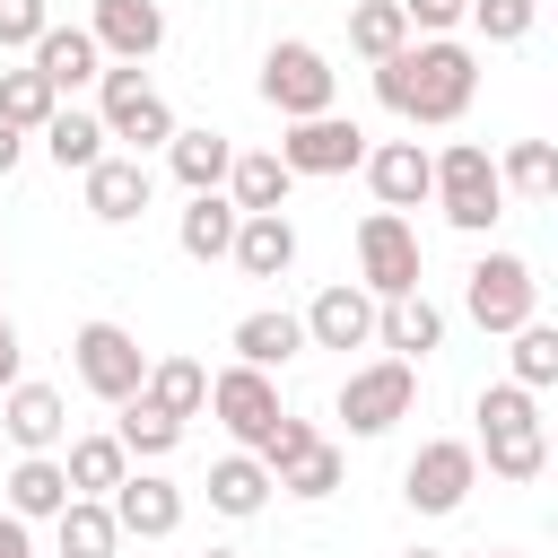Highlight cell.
Here are the masks:
<instances>
[{
    "label": "cell",
    "mask_w": 558,
    "mask_h": 558,
    "mask_svg": "<svg viewBox=\"0 0 558 558\" xmlns=\"http://www.w3.org/2000/svg\"><path fill=\"white\" fill-rule=\"evenodd\" d=\"M480 96V52L453 44V35H410L392 61H375V105L401 113V122H462Z\"/></svg>",
    "instance_id": "cell-1"
},
{
    "label": "cell",
    "mask_w": 558,
    "mask_h": 558,
    "mask_svg": "<svg viewBox=\"0 0 558 558\" xmlns=\"http://www.w3.org/2000/svg\"><path fill=\"white\" fill-rule=\"evenodd\" d=\"M471 418H480V445L471 453H488V471L497 480H541L549 471V427H541V392H523V384H488L480 401H471Z\"/></svg>",
    "instance_id": "cell-2"
},
{
    "label": "cell",
    "mask_w": 558,
    "mask_h": 558,
    "mask_svg": "<svg viewBox=\"0 0 558 558\" xmlns=\"http://www.w3.org/2000/svg\"><path fill=\"white\" fill-rule=\"evenodd\" d=\"M427 166H436L427 201H436L462 235H488V227L506 218V183H497V157H488L480 140H453V148H436Z\"/></svg>",
    "instance_id": "cell-3"
},
{
    "label": "cell",
    "mask_w": 558,
    "mask_h": 558,
    "mask_svg": "<svg viewBox=\"0 0 558 558\" xmlns=\"http://www.w3.org/2000/svg\"><path fill=\"white\" fill-rule=\"evenodd\" d=\"M96 122H105V140H131V157H148V148H166L183 122H174V105L148 87V70H131V61H113V70H96Z\"/></svg>",
    "instance_id": "cell-4"
},
{
    "label": "cell",
    "mask_w": 558,
    "mask_h": 558,
    "mask_svg": "<svg viewBox=\"0 0 558 558\" xmlns=\"http://www.w3.org/2000/svg\"><path fill=\"white\" fill-rule=\"evenodd\" d=\"M462 314H471L480 331H523V323L541 314V279H532V262H523V253H480L471 279H462Z\"/></svg>",
    "instance_id": "cell-5"
},
{
    "label": "cell",
    "mask_w": 558,
    "mask_h": 558,
    "mask_svg": "<svg viewBox=\"0 0 558 558\" xmlns=\"http://www.w3.org/2000/svg\"><path fill=\"white\" fill-rule=\"evenodd\" d=\"M331 96H340V70L314 52V44H270L262 52V105L279 113V122H305V113H331Z\"/></svg>",
    "instance_id": "cell-6"
},
{
    "label": "cell",
    "mask_w": 558,
    "mask_h": 558,
    "mask_svg": "<svg viewBox=\"0 0 558 558\" xmlns=\"http://www.w3.org/2000/svg\"><path fill=\"white\" fill-rule=\"evenodd\" d=\"M357 288L375 305L418 296V227L410 218H392V209H366L357 218Z\"/></svg>",
    "instance_id": "cell-7"
},
{
    "label": "cell",
    "mask_w": 558,
    "mask_h": 558,
    "mask_svg": "<svg viewBox=\"0 0 558 558\" xmlns=\"http://www.w3.org/2000/svg\"><path fill=\"white\" fill-rule=\"evenodd\" d=\"M471 488H480V453H471L462 436H427V445L410 453V471H401L410 514H462Z\"/></svg>",
    "instance_id": "cell-8"
},
{
    "label": "cell",
    "mask_w": 558,
    "mask_h": 558,
    "mask_svg": "<svg viewBox=\"0 0 558 558\" xmlns=\"http://www.w3.org/2000/svg\"><path fill=\"white\" fill-rule=\"evenodd\" d=\"M70 366H78V384L96 392V401H131L140 384H148V349L122 331V323H78V340H70Z\"/></svg>",
    "instance_id": "cell-9"
},
{
    "label": "cell",
    "mask_w": 558,
    "mask_h": 558,
    "mask_svg": "<svg viewBox=\"0 0 558 558\" xmlns=\"http://www.w3.org/2000/svg\"><path fill=\"white\" fill-rule=\"evenodd\" d=\"M410 401H418V366H401V357H375V366H357V375H340V418H349V436H384L392 418H410Z\"/></svg>",
    "instance_id": "cell-10"
},
{
    "label": "cell",
    "mask_w": 558,
    "mask_h": 558,
    "mask_svg": "<svg viewBox=\"0 0 558 558\" xmlns=\"http://www.w3.org/2000/svg\"><path fill=\"white\" fill-rule=\"evenodd\" d=\"M209 410H218V427L235 436V453H262V436L288 418V410H279V384H270L262 366H227V375H209Z\"/></svg>",
    "instance_id": "cell-11"
},
{
    "label": "cell",
    "mask_w": 558,
    "mask_h": 558,
    "mask_svg": "<svg viewBox=\"0 0 558 558\" xmlns=\"http://www.w3.org/2000/svg\"><path fill=\"white\" fill-rule=\"evenodd\" d=\"M270 157H279L296 183H305V174H349V166L366 157V131H357L349 113H305V122H288V140H279Z\"/></svg>",
    "instance_id": "cell-12"
},
{
    "label": "cell",
    "mask_w": 558,
    "mask_h": 558,
    "mask_svg": "<svg viewBox=\"0 0 558 558\" xmlns=\"http://www.w3.org/2000/svg\"><path fill=\"white\" fill-rule=\"evenodd\" d=\"M105 506H113V532H131V541L183 532V488H174L166 471H122V488H113Z\"/></svg>",
    "instance_id": "cell-13"
},
{
    "label": "cell",
    "mask_w": 558,
    "mask_h": 558,
    "mask_svg": "<svg viewBox=\"0 0 558 558\" xmlns=\"http://www.w3.org/2000/svg\"><path fill=\"white\" fill-rule=\"evenodd\" d=\"M78 183H87V218H105V227H131V218L148 209V192H157L148 157H113V148H105Z\"/></svg>",
    "instance_id": "cell-14"
},
{
    "label": "cell",
    "mask_w": 558,
    "mask_h": 558,
    "mask_svg": "<svg viewBox=\"0 0 558 558\" xmlns=\"http://www.w3.org/2000/svg\"><path fill=\"white\" fill-rule=\"evenodd\" d=\"M296 323H305V349H366V340H375V296H366L357 279H340V288H323Z\"/></svg>",
    "instance_id": "cell-15"
},
{
    "label": "cell",
    "mask_w": 558,
    "mask_h": 558,
    "mask_svg": "<svg viewBox=\"0 0 558 558\" xmlns=\"http://www.w3.org/2000/svg\"><path fill=\"white\" fill-rule=\"evenodd\" d=\"M0 427H9L17 453H52V445L70 436V401H61L52 384H26V375H17V384L0 392Z\"/></svg>",
    "instance_id": "cell-16"
},
{
    "label": "cell",
    "mask_w": 558,
    "mask_h": 558,
    "mask_svg": "<svg viewBox=\"0 0 558 558\" xmlns=\"http://www.w3.org/2000/svg\"><path fill=\"white\" fill-rule=\"evenodd\" d=\"M87 35H96L105 61H131V70H140V61L166 44V9H157V0H96Z\"/></svg>",
    "instance_id": "cell-17"
},
{
    "label": "cell",
    "mask_w": 558,
    "mask_h": 558,
    "mask_svg": "<svg viewBox=\"0 0 558 558\" xmlns=\"http://www.w3.org/2000/svg\"><path fill=\"white\" fill-rule=\"evenodd\" d=\"M366 166V183H375V201L401 218V209H418L427 201V183H436V166H427V148L418 140H384V148H366L357 157Z\"/></svg>",
    "instance_id": "cell-18"
},
{
    "label": "cell",
    "mask_w": 558,
    "mask_h": 558,
    "mask_svg": "<svg viewBox=\"0 0 558 558\" xmlns=\"http://www.w3.org/2000/svg\"><path fill=\"white\" fill-rule=\"evenodd\" d=\"M26 70H35V78H44L52 96H70V87H87V78L105 70V52H96V35H87V26H44V35H35V61H26Z\"/></svg>",
    "instance_id": "cell-19"
},
{
    "label": "cell",
    "mask_w": 558,
    "mask_h": 558,
    "mask_svg": "<svg viewBox=\"0 0 558 558\" xmlns=\"http://www.w3.org/2000/svg\"><path fill=\"white\" fill-rule=\"evenodd\" d=\"M227 262H235L244 279H288V270H296V227H288V209H270V218H235Z\"/></svg>",
    "instance_id": "cell-20"
},
{
    "label": "cell",
    "mask_w": 558,
    "mask_h": 558,
    "mask_svg": "<svg viewBox=\"0 0 558 558\" xmlns=\"http://www.w3.org/2000/svg\"><path fill=\"white\" fill-rule=\"evenodd\" d=\"M288 192H296V174H288L270 148H235V166H227L235 218H270V209H288Z\"/></svg>",
    "instance_id": "cell-21"
},
{
    "label": "cell",
    "mask_w": 558,
    "mask_h": 558,
    "mask_svg": "<svg viewBox=\"0 0 558 558\" xmlns=\"http://www.w3.org/2000/svg\"><path fill=\"white\" fill-rule=\"evenodd\" d=\"M375 340H384L401 366H418L427 349H445V314H436L427 296H392V305H375Z\"/></svg>",
    "instance_id": "cell-22"
},
{
    "label": "cell",
    "mask_w": 558,
    "mask_h": 558,
    "mask_svg": "<svg viewBox=\"0 0 558 558\" xmlns=\"http://www.w3.org/2000/svg\"><path fill=\"white\" fill-rule=\"evenodd\" d=\"M227 349H235V366H262V375H270V366H288V357L305 349V323H296L288 305H262V314H244V323H235V340H227Z\"/></svg>",
    "instance_id": "cell-23"
},
{
    "label": "cell",
    "mask_w": 558,
    "mask_h": 558,
    "mask_svg": "<svg viewBox=\"0 0 558 558\" xmlns=\"http://www.w3.org/2000/svg\"><path fill=\"white\" fill-rule=\"evenodd\" d=\"M140 401L192 427V418L209 410V366H201V357H148V384H140Z\"/></svg>",
    "instance_id": "cell-24"
},
{
    "label": "cell",
    "mask_w": 558,
    "mask_h": 558,
    "mask_svg": "<svg viewBox=\"0 0 558 558\" xmlns=\"http://www.w3.org/2000/svg\"><path fill=\"white\" fill-rule=\"evenodd\" d=\"M0 488H9V514H17V523H52V514L70 506V471H61L52 453H17V471H9Z\"/></svg>",
    "instance_id": "cell-25"
},
{
    "label": "cell",
    "mask_w": 558,
    "mask_h": 558,
    "mask_svg": "<svg viewBox=\"0 0 558 558\" xmlns=\"http://www.w3.org/2000/svg\"><path fill=\"white\" fill-rule=\"evenodd\" d=\"M166 166H174V183H183V192H218V183H227V166H235V140H227V131H209V122H201V131H174V140H166Z\"/></svg>",
    "instance_id": "cell-26"
},
{
    "label": "cell",
    "mask_w": 558,
    "mask_h": 558,
    "mask_svg": "<svg viewBox=\"0 0 558 558\" xmlns=\"http://www.w3.org/2000/svg\"><path fill=\"white\" fill-rule=\"evenodd\" d=\"M174 244H183L192 262H227V244H235V201H227V192H192V209L174 218Z\"/></svg>",
    "instance_id": "cell-27"
},
{
    "label": "cell",
    "mask_w": 558,
    "mask_h": 558,
    "mask_svg": "<svg viewBox=\"0 0 558 558\" xmlns=\"http://www.w3.org/2000/svg\"><path fill=\"white\" fill-rule=\"evenodd\" d=\"M61 471H70V497H113V488H122V471H131V453H122V445H113V427H105V436H70Z\"/></svg>",
    "instance_id": "cell-28"
},
{
    "label": "cell",
    "mask_w": 558,
    "mask_h": 558,
    "mask_svg": "<svg viewBox=\"0 0 558 558\" xmlns=\"http://www.w3.org/2000/svg\"><path fill=\"white\" fill-rule=\"evenodd\" d=\"M35 140H44V157H52L61 174H87V166L105 157V122H96V113H78V105H61Z\"/></svg>",
    "instance_id": "cell-29"
},
{
    "label": "cell",
    "mask_w": 558,
    "mask_h": 558,
    "mask_svg": "<svg viewBox=\"0 0 558 558\" xmlns=\"http://www.w3.org/2000/svg\"><path fill=\"white\" fill-rule=\"evenodd\" d=\"M209 506H218L227 523L262 514V506H270V471H262L253 453H227V462H209Z\"/></svg>",
    "instance_id": "cell-30"
},
{
    "label": "cell",
    "mask_w": 558,
    "mask_h": 558,
    "mask_svg": "<svg viewBox=\"0 0 558 558\" xmlns=\"http://www.w3.org/2000/svg\"><path fill=\"white\" fill-rule=\"evenodd\" d=\"M52 532H61V558H113V549H122L105 497H70V506L52 514Z\"/></svg>",
    "instance_id": "cell-31"
},
{
    "label": "cell",
    "mask_w": 558,
    "mask_h": 558,
    "mask_svg": "<svg viewBox=\"0 0 558 558\" xmlns=\"http://www.w3.org/2000/svg\"><path fill=\"white\" fill-rule=\"evenodd\" d=\"M113 445L131 453V462H166L174 445H183V418H166V410H148L140 392L122 401V418H113Z\"/></svg>",
    "instance_id": "cell-32"
},
{
    "label": "cell",
    "mask_w": 558,
    "mask_h": 558,
    "mask_svg": "<svg viewBox=\"0 0 558 558\" xmlns=\"http://www.w3.org/2000/svg\"><path fill=\"white\" fill-rule=\"evenodd\" d=\"M401 44H410L401 0H357V9H349V52H357V61H392Z\"/></svg>",
    "instance_id": "cell-33"
},
{
    "label": "cell",
    "mask_w": 558,
    "mask_h": 558,
    "mask_svg": "<svg viewBox=\"0 0 558 558\" xmlns=\"http://www.w3.org/2000/svg\"><path fill=\"white\" fill-rule=\"evenodd\" d=\"M506 340H514V349H506V366H514L506 384L549 392V384H558V323H541V314H532V323H523V331H506Z\"/></svg>",
    "instance_id": "cell-34"
},
{
    "label": "cell",
    "mask_w": 558,
    "mask_h": 558,
    "mask_svg": "<svg viewBox=\"0 0 558 558\" xmlns=\"http://www.w3.org/2000/svg\"><path fill=\"white\" fill-rule=\"evenodd\" d=\"M497 183L523 192V201H549V192H558V148H549V140H514V148L497 157Z\"/></svg>",
    "instance_id": "cell-35"
},
{
    "label": "cell",
    "mask_w": 558,
    "mask_h": 558,
    "mask_svg": "<svg viewBox=\"0 0 558 558\" xmlns=\"http://www.w3.org/2000/svg\"><path fill=\"white\" fill-rule=\"evenodd\" d=\"M52 113H61V96H52L35 70H0V122H9L17 140H26V131H44Z\"/></svg>",
    "instance_id": "cell-36"
},
{
    "label": "cell",
    "mask_w": 558,
    "mask_h": 558,
    "mask_svg": "<svg viewBox=\"0 0 558 558\" xmlns=\"http://www.w3.org/2000/svg\"><path fill=\"white\" fill-rule=\"evenodd\" d=\"M462 17L480 26V44H523V35H532V17H541V0H471Z\"/></svg>",
    "instance_id": "cell-37"
},
{
    "label": "cell",
    "mask_w": 558,
    "mask_h": 558,
    "mask_svg": "<svg viewBox=\"0 0 558 558\" xmlns=\"http://www.w3.org/2000/svg\"><path fill=\"white\" fill-rule=\"evenodd\" d=\"M52 26L44 0H0V52H35V35Z\"/></svg>",
    "instance_id": "cell-38"
},
{
    "label": "cell",
    "mask_w": 558,
    "mask_h": 558,
    "mask_svg": "<svg viewBox=\"0 0 558 558\" xmlns=\"http://www.w3.org/2000/svg\"><path fill=\"white\" fill-rule=\"evenodd\" d=\"M462 9H471V0H401L410 35H453V26H462Z\"/></svg>",
    "instance_id": "cell-39"
},
{
    "label": "cell",
    "mask_w": 558,
    "mask_h": 558,
    "mask_svg": "<svg viewBox=\"0 0 558 558\" xmlns=\"http://www.w3.org/2000/svg\"><path fill=\"white\" fill-rule=\"evenodd\" d=\"M17 366H26V349H17V323H9V314H0V392H9V384H17Z\"/></svg>",
    "instance_id": "cell-40"
},
{
    "label": "cell",
    "mask_w": 558,
    "mask_h": 558,
    "mask_svg": "<svg viewBox=\"0 0 558 558\" xmlns=\"http://www.w3.org/2000/svg\"><path fill=\"white\" fill-rule=\"evenodd\" d=\"M0 558H35V541H26V523H17V514H0Z\"/></svg>",
    "instance_id": "cell-41"
},
{
    "label": "cell",
    "mask_w": 558,
    "mask_h": 558,
    "mask_svg": "<svg viewBox=\"0 0 558 558\" xmlns=\"http://www.w3.org/2000/svg\"><path fill=\"white\" fill-rule=\"evenodd\" d=\"M17 157H26V140H17V131H9V122H0V183H9V174H17Z\"/></svg>",
    "instance_id": "cell-42"
},
{
    "label": "cell",
    "mask_w": 558,
    "mask_h": 558,
    "mask_svg": "<svg viewBox=\"0 0 558 558\" xmlns=\"http://www.w3.org/2000/svg\"><path fill=\"white\" fill-rule=\"evenodd\" d=\"M401 558H445V549H401Z\"/></svg>",
    "instance_id": "cell-43"
},
{
    "label": "cell",
    "mask_w": 558,
    "mask_h": 558,
    "mask_svg": "<svg viewBox=\"0 0 558 558\" xmlns=\"http://www.w3.org/2000/svg\"><path fill=\"white\" fill-rule=\"evenodd\" d=\"M201 558H235V549H201Z\"/></svg>",
    "instance_id": "cell-44"
},
{
    "label": "cell",
    "mask_w": 558,
    "mask_h": 558,
    "mask_svg": "<svg viewBox=\"0 0 558 558\" xmlns=\"http://www.w3.org/2000/svg\"><path fill=\"white\" fill-rule=\"evenodd\" d=\"M488 558H514V549H488Z\"/></svg>",
    "instance_id": "cell-45"
}]
</instances>
